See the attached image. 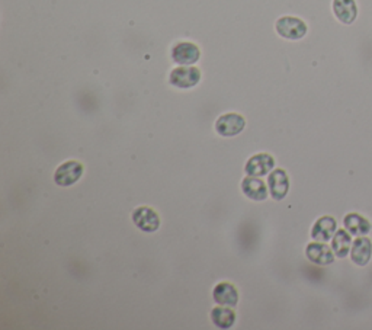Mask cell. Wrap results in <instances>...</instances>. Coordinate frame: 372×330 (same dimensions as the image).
I'll return each mask as SVG.
<instances>
[{
  "label": "cell",
  "mask_w": 372,
  "mask_h": 330,
  "mask_svg": "<svg viewBox=\"0 0 372 330\" xmlns=\"http://www.w3.org/2000/svg\"><path fill=\"white\" fill-rule=\"evenodd\" d=\"M275 30L279 36L285 38V40H289V41L303 40V38L307 35V32H309L307 23L297 16L279 18L275 23Z\"/></svg>",
  "instance_id": "1"
},
{
  "label": "cell",
  "mask_w": 372,
  "mask_h": 330,
  "mask_svg": "<svg viewBox=\"0 0 372 330\" xmlns=\"http://www.w3.org/2000/svg\"><path fill=\"white\" fill-rule=\"evenodd\" d=\"M171 57L179 66H192L201 58V50L190 41H179L172 47Z\"/></svg>",
  "instance_id": "2"
},
{
  "label": "cell",
  "mask_w": 372,
  "mask_h": 330,
  "mask_svg": "<svg viewBox=\"0 0 372 330\" xmlns=\"http://www.w3.org/2000/svg\"><path fill=\"white\" fill-rule=\"evenodd\" d=\"M85 168L78 160H67L57 168L54 173V182L58 186H72L83 176Z\"/></svg>",
  "instance_id": "3"
},
{
  "label": "cell",
  "mask_w": 372,
  "mask_h": 330,
  "mask_svg": "<svg viewBox=\"0 0 372 330\" xmlns=\"http://www.w3.org/2000/svg\"><path fill=\"white\" fill-rule=\"evenodd\" d=\"M169 82L177 89H190L201 82V72L194 66L175 67L169 74Z\"/></svg>",
  "instance_id": "4"
},
{
  "label": "cell",
  "mask_w": 372,
  "mask_h": 330,
  "mask_svg": "<svg viewBox=\"0 0 372 330\" xmlns=\"http://www.w3.org/2000/svg\"><path fill=\"white\" fill-rule=\"evenodd\" d=\"M246 126L245 117L237 112H228L215 121V131L221 137H234L240 134Z\"/></svg>",
  "instance_id": "5"
},
{
  "label": "cell",
  "mask_w": 372,
  "mask_h": 330,
  "mask_svg": "<svg viewBox=\"0 0 372 330\" xmlns=\"http://www.w3.org/2000/svg\"><path fill=\"white\" fill-rule=\"evenodd\" d=\"M133 221L144 233H155L160 227L159 214L150 207H138L133 211Z\"/></svg>",
  "instance_id": "6"
},
{
  "label": "cell",
  "mask_w": 372,
  "mask_h": 330,
  "mask_svg": "<svg viewBox=\"0 0 372 330\" xmlns=\"http://www.w3.org/2000/svg\"><path fill=\"white\" fill-rule=\"evenodd\" d=\"M289 176L284 169H275L267 175L269 195L275 201H282L289 192Z\"/></svg>",
  "instance_id": "7"
},
{
  "label": "cell",
  "mask_w": 372,
  "mask_h": 330,
  "mask_svg": "<svg viewBox=\"0 0 372 330\" xmlns=\"http://www.w3.org/2000/svg\"><path fill=\"white\" fill-rule=\"evenodd\" d=\"M305 256L311 263L318 266H329L335 262V252L323 242H311L305 248Z\"/></svg>",
  "instance_id": "8"
},
{
  "label": "cell",
  "mask_w": 372,
  "mask_h": 330,
  "mask_svg": "<svg viewBox=\"0 0 372 330\" xmlns=\"http://www.w3.org/2000/svg\"><path fill=\"white\" fill-rule=\"evenodd\" d=\"M338 232V221L335 217L331 215H323L320 217L311 228V239L316 240V242H330Z\"/></svg>",
  "instance_id": "9"
},
{
  "label": "cell",
  "mask_w": 372,
  "mask_h": 330,
  "mask_svg": "<svg viewBox=\"0 0 372 330\" xmlns=\"http://www.w3.org/2000/svg\"><path fill=\"white\" fill-rule=\"evenodd\" d=\"M275 168V159L274 156L267 155V153H259V155H254L252 156L246 166H245V172L246 175L249 176H266L271 173Z\"/></svg>",
  "instance_id": "10"
},
{
  "label": "cell",
  "mask_w": 372,
  "mask_h": 330,
  "mask_svg": "<svg viewBox=\"0 0 372 330\" xmlns=\"http://www.w3.org/2000/svg\"><path fill=\"white\" fill-rule=\"evenodd\" d=\"M212 298L218 306L236 307L239 302V291L232 283H218L212 289Z\"/></svg>",
  "instance_id": "11"
},
{
  "label": "cell",
  "mask_w": 372,
  "mask_h": 330,
  "mask_svg": "<svg viewBox=\"0 0 372 330\" xmlns=\"http://www.w3.org/2000/svg\"><path fill=\"white\" fill-rule=\"evenodd\" d=\"M349 256L355 265L366 266L372 258V240L366 236L356 237Z\"/></svg>",
  "instance_id": "12"
},
{
  "label": "cell",
  "mask_w": 372,
  "mask_h": 330,
  "mask_svg": "<svg viewBox=\"0 0 372 330\" xmlns=\"http://www.w3.org/2000/svg\"><path fill=\"white\" fill-rule=\"evenodd\" d=\"M331 10L343 25H352L358 18V5L355 0H333Z\"/></svg>",
  "instance_id": "13"
},
{
  "label": "cell",
  "mask_w": 372,
  "mask_h": 330,
  "mask_svg": "<svg viewBox=\"0 0 372 330\" xmlns=\"http://www.w3.org/2000/svg\"><path fill=\"white\" fill-rule=\"evenodd\" d=\"M343 226H344L346 230H348L355 237L366 236L372 230L371 221L359 212L346 214L344 219H343Z\"/></svg>",
  "instance_id": "14"
},
{
  "label": "cell",
  "mask_w": 372,
  "mask_h": 330,
  "mask_svg": "<svg viewBox=\"0 0 372 330\" xmlns=\"http://www.w3.org/2000/svg\"><path fill=\"white\" fill-rule=\"evenodd\" d=\"M267 185L258 176H246L241 181V191L253 201H263L267 198Z\"/></svg>",
  "instance_id": "15"
},
{
  "label": "cell",
  "mask_w": 372,
  "mask_h": 330,
  "mask_svg": "<svg viewBox=\"0 0 372 330\" xmlns=\"http://www.w3.org/2000/svg\"><path fill=\"white\" fill-rule=\"evenodd\" d=\"M352 245H353L352 234L346 230V228H340V230L338 228V232L331 239V249L333 252H335L336 258L344 259L346 256H348L351 253Z\"/></svg>",
  "instance_id": "16"
},
{
  "label": "cell",
  "mask_w": 372,
  "mask_h": 330,
  "mask_svg": "<svg viewBox=\"0 0 372 330\" xmlns=\"http://www.w3.org/2000/svg\"><path fill=\"white\" fill-rule=\"evenodd\" d=\"M211 322L218 329H230L236 323V311L233 307L217 306L211 310Z\"/></svg>",
  "instance_id": "17"
}]
</instances>
